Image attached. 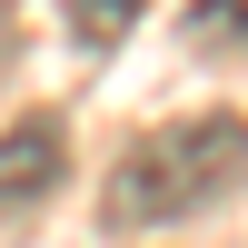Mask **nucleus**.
I'll return each mask as SVG.
<instances>
[{
	"mask_svg": "<svg viewBox=\"0 0 248 248\" xmlns=\"http://www.w3.org/2000/svg\"><path fill=\"white\" fill-rule=\"evenodd\" d=\"M238 179H248V119L238 109H199V119L149 129L139 149H119L109 189H99V218L109 229H179V218L218 209Z\"/></svg>",
	"mask_w": 248,
	"mask_h": 248,
	"instance_id": "nucleus-1",
	"label": "nucleus"
},
{
	"mask_svg": "<svg viewBox=\"0 0 248 248\" xmlns=\"http://www.w3.org/2000/svg\"><path fill=\"white\" fill-rule=\"evenodd\" d=\"M60 169H70V129L50 109H30V119L0 129V209H40L60 189Z\"/></svg>",
	"mask_w": 248,
	"mask_h": 248,
	"instance_id": "nucleus-2",
	"label": "nucleus"
},
{
	"mask_svg": "<svg viewBox=\"0 0 248 248\" xmlns=\"http://www.w3.org/2000/svg\"><path fill=\"white\" fill-rule=\"evenodd\" d=\"M139 10H149V0H60V20H70V40H79V50H119Z\"/></svg>",
	"mask_w": 248,
	"mask_h": 248,
	"instance_id": "nucleus-3",
	"label": "nucleus"
},
{
	"mask_svg": "<svg viewBox=\"0 0 248 248\" xmlns=\"http://www.w3.org/2000/svg\"><path fill=\"white\" fill-rule=\"evenodd\" d=\"M189 50H248V0H189Z\"/></svg>",
	"mask_w": 248,
	"mask_h": 248,
	"instance_id": "nucleus-4",
	"label": "nucleus"
}]
</instances>
